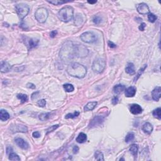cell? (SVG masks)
Instances as JSON below:
<instances>
[{
	"mask_svg": "<svg viewBox=\"0 0 161 161\" xmlns=\"http://www.w3.org/2000/svg\"><path fill=\"white\" fill-rule=\"evenodd\" d=\"M80 39L84 42L87 43H92L97 40V37L95 34L91 32H86L80 35Z\"/></svg>",
	"mask_w": 161,
	"mask_h": 161,
	"instance_id": "cell-8",
	"label": "cell"
},
{
	"mask_svg": "<svg viewBox=\"0 0 161 161\" xmlns=\"http://www.w3.org/2000/svg\"><path fill=\"white\" fill-rule=\"evenodd\" d=\"M125 86L122 84H118L116 85L114 87H113V92L115 93L116 94H120L121 93L124 91L125 90Z\"/></svg>",
	"mask_w": 161,
	"mask_h": 161,
	"instance_id": "cell-19",
	"label": "cell"
},
{
	"mask_svg": "<svg viewBox=\"0 0 161 161\" xmlns=\"http://www.w3.org/2000/svg\"><path fill=\"white\" fill-rule=\"evenodd\" d=\"M48 2L50 4H52L54 5H59V4H64V3H67L68 1H59V0H54V1H48Z\"/></svg>",
	"mask_w": 161,
	"mask_h": 161,
	"instance_id": "cell-33",
	"label": "cell"
},
{
	"mask_svg": "<svg viewBox=\"0 0 161 161\" xmlns=\"http://www.w3.org/2000/svg\"><path fill=\"white\" fill-rule=\"evenodd\" d=\"M15 141L16 145L18 147H20V148H22V149L27 150V149H28V147H29V145H28V143H27L25 140H23V138H16Z\"/></svg>",
	"mask_w": 161,
	"mask_h": 161,
	"instance_id": "cell-12",
	"label": "cell"
},
{
	"mask_svg": "<svg viewBox=\"0 0 161 161\" xmlns=\"http://www.w3.org/2000/svg\"><path fill=\"white\" fill-rule=\"evenodd\" d=\"M125 71L127 74L130 75H133L135 74V69L134 64L132 62H129L127 64L125 68Z\"/></svg>",
	"mask_w": 161,
	"mask_h": 161,
	"instance_id": "cell-18",
	"label": "cell"
},
{
	"mask_svg": "<svg viewBox=\"0 0 161 161\" xmlns=\"http://www.w3.org/2000/svg\"><path fill=\"white\" fill-rule=\"evenodd\" d=\"M142 130L147 134H150L153 131V126L152 124L149 122H146L143 125Z\"/></svg>",
	"mask_w": 161,
	"mask_h": 161,
	"instance_id": "cell-17",
	"label": "cell"
},
{
	"mask_svg": "<svg viewBox=\"0 0 161 161\" xmlns=\"http://www.w3.org/2000/svg\"><path fill=\"white\" fill-rule=\"evenodd\" d=\"M79 115V112H78V111H76V112H74L73 113H69V114L66 115L65 118H66V119H69V118H74Z\"/></svg>",
	"mask_w": 161,
	"mask_h": 161,
	"instance_id": "cell-32",
	"label": "cell"
},
{
	"mask_svg": "<svg viewBox=\"0 0 161 161\" xmlns=\"http://www.w3.org/2000/svg\"><path fill=\"white\" fill-rule=\"evenodd\" d=\"M50 113H42L39 115V119L41 121H46L50 118Z\"/></svg>",
	"mask_w": 161,
	"mask_h": 161,
	"instance_id": "cell-30",
	"label": "cell"
},
{
	"mask_svg": "<svg viewBox=\"0 0 161 161\" xmlns=\"http://www.w3.org/2000/svg\"><path fill=\"white\" fill-rule=\"evenodd\" d=\"M138 145H136V144H132V145H131V147H130V152H131V154H132L135 157H137V153H138Z\"/></svg>",
	"mask_w": 161,
	"mask_h": 161,
	"instance_id": "cell-23",
	"label": "cell"
},
{
	"mask_svg": "<svg viewBox=\"0 0 161 161\" xmlns=\"http://www.w3.org/2000/svg\"><path fill=\"white\" fill-rule=\"evenodd\" d=\"M37 105L39 106H40V107H42V108L44 107V106L46 105V101L43 99L38 101Z\"/></svg>",
	"mask_w": 161,
	"mask_h": 161,
	"instance_id": "cell-38",
	"label": "cell"
},
{
	"mask_svg": "<svg viewBox=\"0 0 161 161\" xmlns=\"http://www.w3.org/2000/svg\"><path fill=\"white\" fill-rule=\"evenodd\" d=\"M135 138V135L133 133H128L126 135V137H125V142L126 143H129L130 142H132L133 140Z\"/></svg>",
	"mask_w": 161,
	"mask_h": 161,
	"instance_id": "cell-31",
	"label": "cell"
},
{
	"mask_svg": "<svg viewBox=\"0 0 161 161\" xmlns=\"http://www.w3.org/2000/svg\"><path fill=\"white\" fill-rule=\"evenodd\" d=\"M15 9H16L17 15H18V17L20 20H23L28 15L30 10L29 6L27 4H23V3H20V4L16 5Z\"/></svg>",
	"mask_w": 161,
	"mask_h": 161,
	"instance_id": "cell-5",
	"label": "cell"
},
{
	"mask_svg": "<svg viewBox=\"0 0 161 161\" xmlns=\"http://www.w3.org/2000/svg\"><path fill=\"white\" fill-rule=\"evenodd\" d=\"M96 2H97L96 1H88L87 3H89V4H94V3H96Z\"/></svg>",
	"mask_w": 161,
	"mask_h": 161,
	"instance_id": "cell-48",
	"label": "cell"
},
{
	"mask_svg": "<svg viewBox=\"0 0 161 161\" xmlns=\"http://www.w3.org/2000/svg\"><path fill=\"white\" fill-rule=\"evenodd\" d=\"M136 91H137V89L134 86H130V87H128L127 89H125V96L128 98H131V97H133L136 94Z\"/></svg>",
	"mask_w": 161,
	"mask_h": 161,
	"instance_id": "cell-15",
	"label": "cell"
},
{
	"mask_svg": "<svg viewBox=\"0 0 161 161\" xmlns=\"http://www.w3.org/2000/svg\"><path fill=\"white\" fill-rule=\"evenodd\" d=\"M94 157L97 161H105L103 154L102 152L99 151V150L96 151L95 154H94Z\"/></svg>",
	"mask_w": 161,
	"mask_h": 161,
	"instance_id": "cell-25",
	"label": "cell"
},
{
	"mask_svg": "<svg viewBox=\"0 0 161 161\" xmlns=\"http://www.w3.org/2000/svg\"><path fill=\"white\" fill-rule=\"evenodd\" d=\"M28 129H27V126H24V125H18L17 126V129H16L15 132H27Z\"/></svg>",
	"mask_w": 161,
	"mask_h": 161,
	"instance_id": "cell-35",
	"label": "cell"
},
{
	"mask_svg": "<svg viewBox=\"0 0 161 161\" xmlns=\"http://www.w3.org/2000/svg\"><path fill=\"white\" fill-rule=\"evenodd\" d=\"M145 27H146V25H145V23H141L139 27H138V28H139V30H140V31H144Z\"/></svg>",
	"mask_w": 161,
	"mask_h": 161,
	"instance_id": "cell-40",
	"label": "cell"
},
{
	"mask_svg": "<svg viewBox=\"0 0 161 161\" xmlns=\"http://www.w3.org/2000/svg\"><path fill=\"white\" fill-rule=\"evenodd\" d=\"M101 20H102V19H101V18L100 16H94V17H93V21L95 24H99V23H101Z\"/></svg>",
	"mask_w": 161,
	"mask_h": 161,
	"instance_id": "cell-37",
	"label": "cell"
},
{
	"mask_svg": "<svg viewBox=\"0 0 161 161\" xmlns=\"http://www.w3.org/2000/svg\"><path fill=\"white\" fill-rule=\"evenodd\" d=\"M105 67H106V61L105 59L101 58L95 59L92 65V69L94 71V72L98 74L102 73L105 70Z\"/></svg>",
	"mask_w": 161,
	"mask_h": 161,
	"instance_id": "cell-4",
	"label": "cell"
},
{
	"mask_svg": "<svg viewBox=\"0 0 161 161\" xmlns=\"http://www.w3.org/2000/svg\"><path fill=\"white\" fill-rule=\"evenodd\" d=\"M118 97H116V96L114 97V98H113V99H112V104H113V105H115L118 103Z\"/></svg>",
	"mask_w": 161,
	"mask_h": 161,
	"instance_id": "cell-42",
	"label": "cell"
},
{
	"mask_svg": "<svg viewBox=\"0 0 161 161\" xmlns=\"http://www.w3.org/2000/svg\"><path fill=\"white\" fill-rule=\"evenodd\" d=\"M104 121V117L102 116H96L94 117L89 123V128H93L95 126H98L100 125Z\"/></svg>",
	"mask_w": 161,
	"mask_h": 161,
	"instance_id": "cell-10",
	"label": "cell"
},
{
	"mask_svg": "<svg viewBox=\"0 0 161 161\" xmlns=\"http://www.w3.org/2000/svg\"><path fill=\"white\" fill-rule=\"evenodd\" d=\"M57 34V30H53V31H52L51 32H50V36L51 38H54L56 36Z\"/></svg>",
	"mask_w": 161,
	"mask_h": 161,
	"instance_id": "cell-41",
	"label": "cell"
},
{
	"mask_svg": "<svg viewBox=\"0 0 161 161\" xmlns=\"http://www.w3.org/2000/svg\"><path fill=\"white\" fill-rule=\"evenodd\" d=\"M82 22V16H80V15H77L75 17V19H74V24L76 26L80 25Z\"/></svg>",
	"mask_w": 161,
	"mask_h": 161,
	"instance_id": "cell-28",
	"label": "cell"
},
{
	"mask_svg": "<svg viewBox=\"0 0 161 161\" xmlns=\"http://www.w3.org/2000/svg\"><path fill=\"white\" fill-rule=\"evenodd\" d=\"M130 112L133 115L140 114L142 112V108L138 104H132L130 106Z\"/></svg>",
	"mask_w": 161,
	"mask_h": 161,
	"instance_id": "cell-14",
	"label": "cell"
},
{
	"mask_svg": "<svg viewBox=\"0 0 161 161\" xmlns=\"http://www.w3.org/2000/svg\"><path fill=\"white\" fill-rule=\"evenodd\" d=\"M11 69V66H10L6 61H1V72L3 73H6L9 72Z\"/></svg>",
	"mask_w": 161,
	"mask_h": 161,
	"instance_id": "cell-16",
	"label": "cell"
},
{
	"mask_svg": "<svg viewBox=\"0 0 161 161\" xmlns=\"http://www.w3.org/2000/svg\"><path fill=\"white\" fill-rule=\"evenodd\" d=\"M161 96V87L160 86H157L152 92V99L156 101H158Z\"/></svg>",
	"mask_w": 161,
	"mask_h": 161,
	"instance_id": "cell-13",
	"label": "cell"
},
{
	"mask_svg": "<svg viewBox=\"0 0 161 161\" xmlns=\"http://www.w3.org/2000/svg\"><path fill=\"white\" fill-rule=\"evenodd\" d=\"M73 151L74 154H77L78 152V151H79V147L77 145H74L73 149Z\"/></svg>",
	"mask_w": 161,
	"mask_h": 161,
	"instance_id": "cell-44",
	"label": "cell"
},
{
	"mask_svg": "<svg viewBox=\"0 0 161 161\" xmlns=\"http://www.w3.org/2000/svg\"><path fill=\"white\" fill-rule=\"evenodd\" d=\"M13 152V149L11 147H8L6 149V152L8 154H9L11 152Z\"/></svg>",
	"mask_w": 161,
	"mask_h": 161,
	"instance_id": "cell-47",
	"label": "cell"
},
{
	"mask_svg": "<svg viewBox=\"0 0 161 161\" xmlns=\"http://www.w3.org/2000/svg\"><path fill=\"white\" fill-rule=\"evenodd\" d=\"M147 65H144V67H142V68H141L140 69L139 72H138V74H137V78H135V79H134L135 81H136V80H137V79H138V78H139L140 76V74H142V73L143 72H144V71L145 69V68H147Z\"/></svg>",
	"mask_w": 161,
	"mask_h": 161,
	"instance_id": "cell-39",
	"label": "cell"
},
{
	"mask_svg": "<svg viewBox=\"0 0 161 161\" xmlns=\"http://www.w3.org/2000/svg\"><path fill=\"white\" fill-rule=\"evenodd\" d=\"M137 10L141 15H147L150 12L149 8L146 3H139L137 5Z\"/></svg>",
	"mask_w": 161,
	"mask_h": 161,
	"instance_id": "cell-9",
	"label": "cell"
},
{
	"mask_svg": "<svg viewBox=\"0 0 161 161\" xmlns=\"http://www.w3.org/2000/svg\"><path fill=\"white\" fill-rule=\"evenodd\" d=\"M27 86L28 88H30V89H35V87H35V84H34L33 83H30V82L27 84Z\"/></svg>",
	"mask_w": 161,
	"mask_h": 161,
	"instance_id": "cell-45",
	"label": "cell"
},
{
	"mask_svg": "<svg viewBox=\"0 0 161 161\" xmlns=\"http://www.w3.org/2000/svg\"><path fill=\"white\" fill-rule=\"evenodd\" d=\"M157 16H156V15H155L154 13H149V15H148V20H149V21L150 22H151V23H154V22H156V20H157Z\"/></svg>",
	"mask_w": 161,
	"mask_h": 161,
	"instance_id": "cell-34",
	"label": "cell"
},
{
	"mask_svg": "<svg viewBox=\"0 0 161 161\" xmlns=\"http://www.w3.org/2000/svg\"><path fill=\"white\" fill-rule=\"evenodd\" d=\"M9 159L11 161H20V158L16 154L14 153V152H11L9 154Z\"/></svg>",
	"mask_w": 161,
	"mask_h": 161,
	"instance_id": "cell-29",
	"label": "cell"
},
{
	"mask_svg": "<svg viewBox=\"0 0 161 161\" xmlns=\"http://www.w3.org/2000/svg\"><path fill=\"white\" fill-rule=\"evenodd\" d=\"M98 103L96 101H91L89 102L84 106V110L85 112H89V111H91V110H94L95 107L96 106Z\"/></svg>",
	"mask_w": 161,
	"mask_h": 161,
	"instance_id": "cell-20",
	"label": "cell"
},
{
	"mask_svg": "<svg viewBox=\"0 0 161 161\" xmlns=\"http://www.w3.org/2000/svg\"><path fill=\"white\" fill-rule=\"evenodd\" d=\"M161 108H158L154 110L153 112H152V115H153L154 117L157 118V119L159 120H161Z\"/></svg>",
	"mask_w": 161,
	"mask_h": 161,
	"instance_id": "cell-24",
	"label": "cell"
},
{
	"mask_svg": "<svg viewBox=\"0 0 161 161\" xmlns=\"http://www.w3.org/2000/svg\"><path fill=\"white\" fill-rule=\"evenodd\" d=\"M108 45L111 48H115L116 47V44H115L113 42H111V41H109L108 42Z\"/></svg>",
	"mask_w": 161,
	"mask_h": 161,
	"instance_id": "cell-46",
	"label": "cell"
},
{
	"mask_svg": "<svg viewBox=\"0 0 161 161\" xmlns=\"http://www.w3.org/2000/svg\"><path fill=\"white\" fill-rule=\"evenodd\" d=\"M60 56L64 61H69L76 57L75 45L72 42H66L60 50Z\"/></svg>",
	"mask_w": 161,
	"mask_h": 161,
	"instance_id": "cell-2",
	"label": "cell"
},
{
	"mask_svg": "<svg viewBox=\"0 0 161 161\" xmlns=\"http://www.w3.org/2000/svg\"><path fill=\"white\" fill-rule=\"evenodd\" d=\"M32 136L34 138H39L40 137V133L39 132H34L32 133Z\"/></svg>",
	"mask_w": 161,
	"mask_h": 161,
	"instance_id": "cell-43",
	"label": "cell"
},
{
	"mask_svg": "<svg viewBox=\"0 0 161 161\" xmlns=\"http://www.w3.org/2000/svg\"><path fill=\"white\" fill-rule=\"evenodd\" d=\"M75 45V52L76 57L79 58H83L87 57L88 55V49L82 44H74Z\"/></svg>",
	"mask_w": 161,
	"mask_h": 161,
	"instance_id": "cell-7",
	"label": "cell"
},
{
	"mask_svg": "<svg viewBox=\"0 0 161 161\" xmlns=\"http://www.w3.org/2000/svg\"><path fill=\"white\" fill-rule=\"evenodd\" d=\"M24 42L26 45H27V47H28V50H30L32 48L35 47L36 46H37L38 43H39V40H35V39L25 37Z\"/></svg>",
	"mask_w": 161,
	"mask_h": 161,
	"instance_id": "cell-11",
	"label": "cell"
},
{
	"mask_svg": "<svg viewBox=\"0 0 161 161\" xmlns=\"http://www.w3.org/2000/svg\"><path fill=\"white\" fill-rule=\"evenodd\" d=\"M86 140H87V135L85 133L81 132L78 135V137L76 138V142L79 144H82L86 142Z\"/></svg>",
	"mask_w": 161,
	"mask_h": 161,
	"instance_id": "cell-21",
	"label": "cell"
},
{
	"mask_svg": "<svg viewBox=\"0 0 161 161\" xmlns=\"http://www.w3.org/2000/svg\"><path fill=\"white\" fill-rule=\"evenodd\" d=\"M64 89H65L66 92L67 93H71V92H73L74 90V87L71 84H65L63 86Z\"/></svg>",
	"mask_w": 161,
	"mask_h": 161,
	"instance_id": "cell-26",
	"label": "cell"
},
{
	"mask_svg": "<svg viewBox=\"0 0 161 161\" xmlns=\"http://www.w3.org/2000/svg\"><path fill=\"white\" fill-rule=\"evenodd\" d=\"M74 16V9L70 6L63 7L59 10L58 13V17L62 22L67 23L73 18Z\"/></svg>",
	"mask_w": 161,
	"mask_h": 161,
	"instance_id": "cell-3",
	"label": "cell"
},
{
	"mask_svg": "<svg viewBox=\"0 0 161 161\" xmlns=\"http://www.w3.org/2000/svg\"><path fill=\"white\" fill-rule=\"evenodd\" d=\"M17 98L18 99H20L22 103H25L26 101H28V96L27 94H17Z\"/></svg>",
	"mask_w": 161,
	"mask_h": 161,
	"instance_id": "cell-27",
	"label": "cell"
},
{
	"mask_svg": "<svg viewBox=\"0 0 161 161\" xmlns=\"http://www.w3.org/2000/svg\"><path fill=\"white\" fill-rule=\"evenodd\" d=\"M48 16L47 9L45 8H40L37 9L35 13V17L39 23H44Z\"/></svg>",
	"mask_w": 161,
	"mask_h": 161,
	"instance_id": "cell-6",
	"label": "cell"
},
{
	"mask_svg": "<svg viewBox=\"0 0 161 161\" xmlns=\"http://www.w3.org/2000/svg\"><path fill=\"white\" fill-rule=\"evenodd\" d=\"M9 118V115L8 112L4 110H1L0 111V119L1 121H6Z\"/></svg>",
	"mask_w": 161,
	"mask_h": 161,
	"instance_id": "cell-22",
	"label": "cell"
},
{
	"mask_svg": "<svg viewBox=\"0 0 161 161\" xmlns=\"http://www.w3.org/2000/svg\"><path fill=\"white\" fill-rule=\"evenodd\" d=\"M67 73L69 75L77 78H83L87 73V69L83 65L78 62L70 64L67 68Z\"/></svg>",
	"mask_w": 161,
	"mask_h": 161,
	"instance_id": "cell-1",
	"label": "cell"
},
{
	"mask_svg": "<svg viewBox=\"0 0 161 161\" xmlns=\"http://www.w3.org/2000/svg\"><path fill=\"white\" fill-rule=\"evenodd\" d=\"M59 126V125H52V126H51L50 127H49L48 128H47V130H46V131H47V133H46V134H48V133H50V132L54 131V130H56V129Z\"/></svg>",
	"mask_w": 161,
	"mask_h": 161,
	"instance_id": "cell-36",
	"label": "cell"
}]
</instances>
